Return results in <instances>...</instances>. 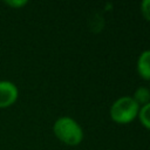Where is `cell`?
<instances>
[{"label":"cell","instance_id":"1","mask_svg":"<svg viewBox=\"0 0 150 150\" xmlns=\"http://www.w3.org/2000/svg\"><path fill=\"white\" fill-rule=\"evenodd\" d=\"M55 136L67 145H77L83 139V130L81 125L69 116L59 117L53 125Z\"/></svg>","mask_w":150,"mask_h":150},{"label":"cell","instance_id":"2","mask_svg":"<svg viewBox=\"0 0 150 150\" xmlns=\"http://www.w3.org/2000/svg\"><path fill=\"white\" fill-rule=\"evenodd\" d=\"M139 105L131 96H122L117 98L110 107V117L118 124H128L138 115Z\"/></svg>","mask_w":150,"mask_h":150},{"label":"cell","instance_id":"3","mask_svg":"<svg viewBox=\"0 0 150 150\" xmlns=\"http://www.w3.org/2000/svg\"><path fill=\"white\" fill-rule=\"evenodd\" d=\"M19 96L18 87L11 81H0V108H7L15 103Z\"/></svg>","mask_w":150,"mask_h":150},{"label":"cell","instance_id":"4","mask_svg":"<svg viewBox=\"0 0 150 150\" xmlns=\"http://www.w3.org/2000/svg\"><path fill=\"white\" fill-rule=\"evenodd\" d=\"M138 75L144 80H150V49L143 50L136 63Z\"/></svg>","mask_w":150,"mask_h":150},{"label":"cell","instance_id":"5","mask_svg":"<svg viewBox=\"0 0 150 150\" xmlns=\"http://www.w3.org/2000/svg\"><path fill=\"white\" fill-rule=\"evenodd\" d=\"M134 98V101L139 105H144L146 103L150 102V89L146 88V87H138L135 93H134V96H131Z\"/></svg>","mask_w":150,"mask_h":150},{"label":"cell","instance_id":"6","mask_svg":"<svg viewBox=\"0 0 150 150\" xmlns=\"http://www.w3.org/2000/svg\"><path fill=\"white\" fill-rule=\"evenodd\" d=\"M137 117H138L139 122L142 123V125L150 130V102L139 107Z\"/></svg>","mask_w":150,"mask_h":150},{"label":"cell","instance_id":"7","mask_svg":"<svg viewBox=\"0 0 150 150\" xmlns=\"http://www.w3.org/2000/svg\"><path fill=\"white\" fill-rule=\"evenodd\" d=\"M141 12L146 21H150V0H143L141 2Z\"/></svg>","mask_w":150,"mask_h":150},{"label":"cell","instance_id":"8","mask_svg":"<svg viewBox=\"0 0 150 150\" xmlns=\"http://www.w3.org/2000/svg\"><path fill=\"white\" fill-rule=\"evenodd\" d=\"M5 4H7L8 6H11L13 8H20L25 5H27L28 1L27 0H6Z\"/></svg>","mask_w":150,"mask_h":150}]
</instances>
